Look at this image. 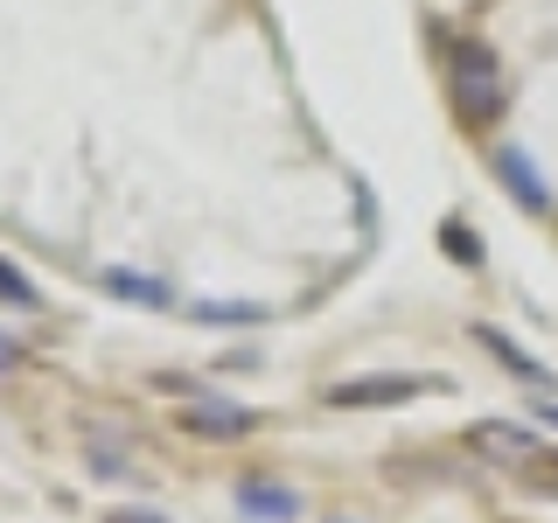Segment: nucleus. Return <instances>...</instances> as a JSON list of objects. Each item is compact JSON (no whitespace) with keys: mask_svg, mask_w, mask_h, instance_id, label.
Masks as SVG:
<instances>
[{"mask_svg":"<svg viewBox=\"0 0 558 523\" xmlns=\"http://www.w3.org/2000/svg\"><path fill=\"white\" fill-rule=\"evenodd\" d=\"M433 35H447V84H453V112L468 126H496L510 112V92H502V63L482 35H453L447 22H433Z\"/></svg>","mask_w":558,"mask_h":523,"instance_id":"nucleus-1","label":"nucleus"},{"mask_svg":"<svg viewBox=\"0 0 558 523\" xmlns=\"http://www.w3.org/2000/svg\"><path fill=\"white\" fill-rule=\"evenodd\" d=\"M545 426H558V405H545Z\"/></svg>","mask_w":558,"mask_h":523,"instance_id":"nucleus-15","label":"nucleus"},{"mask_svg":"<svg viewBox=\"0 0 558 523\" xmlns=\"http://www.w3.org/2000/svg\"><path fill=\"white\" fill-rule=\"evenodd\" d=\"M182 426L196 433V440H244V433L258 426V412L238 405V398H196V405L182 412Z\"/></svg>","mask_w":558,"mask_h":523,"instance_id":"nucleus-4","label":"nucleus"},{"mask_svg":"<svg viewBox=\"0 0 558 523\" xmlns=\"http://www.w3.org/2000/svg\"><path fill=\"white\" fill-rule=\"evenodd\" d=\"M418 391H440V377H349V384H328V405L336 412H384V405H405Z\"/></svg>","mask_w":558,"mask_h":523,"instance_id":"nucleus-2","label":"nucleus"},{"mask_svg":"<svg viewBox=\"0 0 558 523\" xmlns=\"http://www.w3.org/2000/svg\"><path fill=\"white\" fill-rule=\"evenodd\" d=\"M0 301H14V307H43V293H35V279L22 266H8L0 258Z\"/></svg>","mask_w":558,"mask_h":523,"instance_id":"nucleus-11","label":"nucleus"},{"mask_svg":"<svg viewBox=\"0 0 558 523\" xmlns=\"http://www.w3.org/2000/svg\"><path fill=\"white\" fill-rule=\"evenodd\" d=\"M468 440H475V453H488V461H510V467H517V461H545L537 433H531V426H510V418H482Z\"/></svg>","mask_w":558,"mask_h":523,"instance_id":"nucleus-6","label":"nucleus"},{"mask_svg":"<svg viewBox=\"0 0 558 523\" xmlns=\"http://www.w3.org/2000/svg\"><path fill=\"white\" fill-rule=\"evenodd\" d=\"M112 523H168V516L147 510V502H133V510H112Z\"/></svg>","mask_w":558,"mask_h":523,"instance_id":"nucleus-12","label":"nucleus"},{"mask_svg":"<svg viewBox=\"0 0 558 523\" xmlns=\"http://www.w3.org/2000/svg\"><path fill=\"white\" fill-rule=\"evenodd\" d=\"M238 510L258 516V523H293V516H301V496H293L287 482L252 475V482H238Z\"/></svg>","mask_w":558,"mask_h":523,"instance_id":"nucleus-7","label":"nucleus"},{"mask_svg":"<svg viewBox=\"0 0 558 523\" xmlns=\"http://www.w3.org/2000/svg\"><path fill=\"white\" fill-rule=\"evenodd\" d=\"M440 244H447L453 258H461L468 272H482V266H488V244H482V231H475V223H461V217H447V223H440Z\"/></svg>","mask_w":558,"mask_h":523,"instance_id":"nucleus-10","label":"nucleus"},{"mask_svg":"<svg viewBox=\"0 0 558 523\" xmlns=\"http://www.w3.org/2000/svg\"><path fill=\"white\" fill-rule=\"evenodd\" d=\"M488 168H496V182L517 196V209H531V217H551V182H545V168H537L523 147H496V154H488Z\"/></svg>","mask_w":558,"mask_h":523,"instance_id":"nucleus-3","label":"nucleus"},{"mask_svg":"<svg viewBox=\"0 0 558 523\" xmlns=\"http://www.w3.org/2000/svg\"><path fill=\"white\" fill-rule=\"evenodd\" d=\"M105 293H119V301H133V307H174V287L168 279H147V272H105Z\"/></svg>","mask_w":558,"mask_h":523,"instance_id":"nucleus-8","label":"nucleus"},{"mask_svg":"<svg viewBox=\"0 0 558 523\" xmlns=\"http://www.w3.org/2000/svg\"><path fill=\"white\" fill-rule=\"evenodd\" d=\"M203 328H258L266 321V307H252V301H196L189 307Z\"/></svg>","mask_w":558,"mask_h":523,"instance_id":"nucleus-9","label":"nucleus"},{"mask_svg":"<svg viewBox=\"0 0 558 523\" xmlns=\"http://www.w3.org/2000/svg\"><path fill=\"white\" fill-rule=\"evenodd\" d=\"M545 475H551V482H558V461H545ZM551 496H558V488H551Z\"/></svg>","mask_w":558,"mask_h":523,"instance_id":"nucleus-14","label":"nucleus"},{"mask_svg":"<svg viewBox=\"0 0 558 523\" xmlns=\"http://www.w3.org/2000/svg\"><path fill=\"white\" fill-rule=\"evenodd\" d=\"M475 342H482V349H488V356H496V363H502V370H510L517 384H531V391H551V384H558V377L545 370V363H537L523 342H510L496 321H475Z\"/></svg>","mask_w":558,"mask_h":523,"instance_id":"nucleus-5","label":"nucleus"},{"mask_svg":"<svg viewBox=\"0 0 558 523\" xmlns=\"http://www.w3.org/2000/svg\"><path fill=\"white\" fill-rule=\"evenodd\" d=\"M8 370H22V342L0 336V377H8Z\"/></svg>","mask_w":558,"mask_h":523,"instance_id":"nucleus-13","label":"nucleus"}]
</instances>
